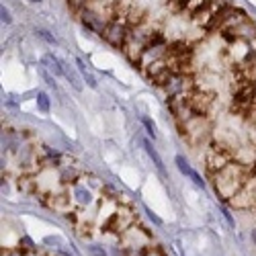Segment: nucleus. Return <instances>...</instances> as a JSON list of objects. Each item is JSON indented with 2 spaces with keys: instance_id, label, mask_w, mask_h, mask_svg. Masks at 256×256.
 <instances>
[{
  "instance_id": "obj_1",
  "label": "nucleus",
  "mask_w": 256,
  "mask_h": 256,
  "mask_svg": "<svg viewBox=\"0 0 256 256\" xmlns=\"http://www.w3.org/2000/svg\"><path fill=\"white\" fill-rule=\"evenodd\" d=\"M254 172H256V166H246V164H240V162L231 160L226 168L213 174L215 193L224 201H231V197L246 184V180L250 177H254Z\"/></svg>"
},
{
  "instance_id": "obj_2",
  "label": "nucleus",
  "mask_w": 256,
  "mask_h": 256,
  "mask_svg": "<svg viewBox=\"0 0 256 256\" xmlns=\"http://www.w3.org/2000/svg\"><path fill=\"white\" fill-rule=\"evenodd\" d=\"M231 160H234V150L226 148L224 144H213L211 148L207 150L205 164H207L209 174H211V177H213L215 172H219L222 168H226Z\"/></svg>"
},
{
  "instance_id": "obj_3",
  "label": "nucleus",
  "mask_w": 256,
  "mask_h": 256,
  "mask_svg": "<svg viewBox=\"0 0 256 256\" xmlns=\"http://www.w3.org/2000/svg\"><path fill=\"white\" fill-rule=\"evenodd\" d=\"M179 129L180 133L189 139V142L193 144H201L203 139L207 137V133L211 131V125H209L207 117L205 115H195V117H191L187 123H182L179 125Z\"/></svg>"
},
{
  "instance_id": "obj_4",
  "label": "nucleus",
  "mask_w": 256,
  "mask_h": 256,
  "mask_svg": "<svg viewBox=\"0 0 256 256\" xmlns=\"http://www.w3.org/2000/svg\"><path fill=\"white\" fill-rule=\"evenodd\" d=\"M133 222H135V213L131 211V207L121 205L111 213L104 228H107L109 231H115V234H125L129 228H133Z\"/></svg>"
},
{
  "instance_id": "obj_5",
  "label": "nucleus",
  "mask_w": 256,
  "mask_h": 256,
  "mask_svg": "<svg viewBox=\"0 0 256 256\" xmlns=\"http://www.w3.org/2000/svg\"><path fill=\"white\" fill-rule=\"evenodd\" d=\"M230 203L234 209H256V174L246 180V184L231 197Z\"/></svg>"
},
{
  "instance_id": "obj_6",
  "label": "nucleus",
  "mask_w": 256,
  "mask_h": 256,
  "mask_svg": "<svg viewBox=\"0 0 256 256\" xmlns=\"http://www.w3.org/2000/svg\"><path fill=\"white\" fill-rule=\"evenodd\" d=\"M127 33H129V27L125 25L123 21H111L107 27H104V31L101 33V37L107 41L109 45H113V48H123V43H125V39H127Z\"/></svg>"
},
{
  "instance_id": "obj_7",
  "label": "nucleus",
  "mask_w": 256,
  "mask_h": 256,
  "mask_svg": "<svg viewBox=\"0 0 256 256\" xmlns=\"http://www.w3.org/2000/svg\"><path fill=\"white\" fill-rule=\"evenodd\" d=\"M166 53H168V43L162 39V35L158 39H154L152 43L148 45V48L144 50V53H142V60H139V64L137 66H142L144 70L146 68H150L154 62H160V60H164L166 57Z\"/></svg>"
},
{
  "instance_id": "obj_8",
  "label": "nucleus",
  "mask_w": 256,
  "mask_h": 256,
  "mask_svg": "<svg viewBox=\"0 0 256 256\" xmlns=\"http://www.w3.org/2000/svg\"><path fill=\"white\" fill-rule=\"evenodd\" d=\"M187 102H189V107L197 115H207L209 107L213 104V95H211V92H205V90L195 88L193 92H189V95H187Z\"/></svg>"
},
{
  "instance_id": "obj_9",
  "label": "nucleus",
  "mask_w": 256,
  "mask_h": 256,
  "mask_svg": "<svg viewBox=\"0 0 256 256\" xmlns=\"http://www.w3.org/2000/svg\"><path fill=\"white\" fill-rule=\"evenodd\" d=\"M80 21H82V25L86 27V29H90V31H95V33H102L104 31V27L109 25L111 21H107L104 17H101V15H97V13H92V10H88V8H84V10H80Z\"/></svg>"
},
{
  "instance_id": "obj_10",
  "label": "nucleus",
  "mask_w": 256,
  "mask_h": 256,
  "mask_svg": "<svg viewBox=\"0 0 256 256\" xmlns=\"http://www.w3.org/2000/svg\"><path fill=\"white\" fill-rule=\"evenodd\" d=\"M45 205L55 209V211H62V213H70V197L66 193H51V195H45Z\"/></svg>"
},
{
  "instance_id": "obj_11",
  "label": "nucleus",
  "mask_w": 256,
  "mask_h": 256,
  "mask_svg": "<svg viewBox=\"0 0 256 256\" xmlns=\"http://www.w3.org/2000/svg\"><path fill=\"white\" fill-rule=\"evenodd\" d=\"M174 162H177V168H179V170L184 174V177H189V179H191V180L197 184V187H201V189L205 187V180L201 179V174L197 172V170H195V168H193V166H191L189 162L184 160L182 156H177V158H174Z\"/></svg>"
},
{
  "instance_id": "obj_12",
  "label": "nucleus",
  "mask_w": 256,
  "mask_h": 256,
  "mask_svg": "<svg viewBox=\"0 0 256 256\" xmlns=\"http://www.w3.org/2000/svg\"><path fill=\"white\" fill-rule=\"evenodd\" d=\"M144 148H146V154L152 158V162H154V166L158 168V172L162 174V177H166V170H164V162H162V158H160V154L154 150V146L148 142V139H144Z\"/></svg>"
},
{
  "instance_id": "obj_13",
  "label": "nucleus",
  "mask_w": 256,
  "mask_h": 256,
  "mask_svg": "<svg viewBox=\"0 0 256 256\" xmlns=\"http://www.w3.org/2000/svg\"><path fill=\"white\" fill-rule=\"evenodd\" d=\"M43 66L50 70L51 74H55V76H60V74H64V66H62V62L57 60L55 55H51V53H48L43 57Z\"/></svg>"
},
{
  "instance_id": "obj_14",
  "label": "nucleus",
  "mask_w": 256,
  "mask_h": 256,
  "mask_svg": "<svg viewBox=\"0 0 256 256\" xmlns=\"http://www.w3.org/2000/svg\"><path fill=\"white\" fill-rule=\"evenodd\" d=\"M74 199L80 205H90L92 203V193H90V189L82 187V184H76L74 187Z\"/></svg>"
},
{
  "instance_id": "obj_15",
  "label": "nucleus",
  "mask_w": 256,
  "mask_h": 256,
  "mask_svg": "<svg viewBox=\"0 0 256 256\" xmlns=\"http://www.w3.org/2000/svg\"><path fill=\"white\" fill-rule=\"evenodd\" d=\"M62 66H64V76L70 80V84H72L76 90H82V82H80V78H78V74H76V70H74L72 66L64 64V62H62Z\"/></svg>"
},
{
  "instance_id": "obj_16",
  "label": "nucleus",
  "mask_w": 256,
  "mask_h": 256,
  "mask_svg": "<svg viewBox=\"0 0 256 256\" xmlns=\"http://www.w3.org/2000/svg\"><path fill=\"white\" fill-rule=\"evenodd\" d=\"M209 4V0H182V10H187V13H197V10H201L203 6Z\"/></svg>"
},
{
  "instance_id": "obj_17",
  "label": "nucleus",
  "mask_w": 256,
  "mask_h": 256,
  "mask_svg": "<svg viewBox=\"0 0 256 256\" xmlns=\"http://www.w3.org/2000/svg\"><path fill=\"white\" fill-rule=\"evenodd\" d=\"M76 64H78V70L82 72V78L86 80V84H88L90 88H97V80H95V76H92L88 70L84 68V62H82V60H76Z\"/></svg>"
},
{
  "instance_id": "obj_18",
  "label": "nucleus",
  "mask_w": 256,
  "mask_h": 256,
  "mask_svg": "<svg viewBox=\"0 0 256 256\" xmlns=\"http://www.w3.org/2000/svg\"><path fill=\"white\" fill-rule=\"evenodd\" d=\"M76 179H78V172L74 168H62V174H60L62 182H76Z\"/></svg>"
},
{
  "instance_id": "obj_19",
  "label": "nucleus",
  "mask_w": 256,
  "mask_h": 256,
  "mask_svg": "<svg viewBox=\"0 0 256 256\" xmlns=\"http://www.w3.org/2000/svg\"><path fill=\"white\" fill-rule=\"evenodd\" d=\"M37 107L41 113H50V97L45 92H37Z\"/></svg>"
},
{
  "instance_id": "obj_20",
  "label": "nucleus",
  "mask_w": 256,
  "mask_h": 256,
  "mask_svg": "<svg viewBox=\"0 0 256 256\" xmlns=\"http://www.w3.org/2000/svg\"><path fill=\"white\" fill-rule=\"evenodd\" d=\"M142 123H144V127H146V131L150 133V137L156 139V125H154V121H150L148 117H142Z\"/></svg>"
},
{
  "instance_id": "obj_21",
  "label": "nucleus",
  "mask_w": 256,
  "mask_h": 256,
  "mask_svg": "<svg viewBox=\"0 0 256 256\" xmlns=\"http://www.w3.org/2000/svg\"><path fill=\"white\" fill-rule=\"evenodd\" d=\"M37 35H39V37H41L43 41H48L50 45H57V39L53 37V35H51L50 31H45V29H39V31H37Z\"/></svg>"
},
{
  "instance_id": "obj_22",
  "label": "nucleus",
  "mask_w": 256,
  "mask_h": 256,
  "mask_svg": "<svg viewBox=\"0 0 256 256\" xmlns=\"http://www.w3.org/2000/svg\"><path fill=\"white\" fill-rule=\"evenodd\" d=\"M0 19H2L4 25H10V23H13V15H10V10H8L4 4L0 6Z\"/></svg>"
},
{
  "instance_id": "obj_23",
  "label": "nucleus",
  "mask_w": 256,
  "mask_h": 256,
  "mask_svg": "<svg viewBox=\"0 0 256 256\" xmlns=\"http://www.w3.org/2000/svg\"><path fill=\"white\" fill-rule=\"evenodd\" d=\"M86 2H88V0H68V4L72 6V8L76 10V13H80V10H84Z\"/></svg>"
},
{
  "instance_id": "obj_24",
  "label": "nucleus",
  "mask_w": 256,
  "mask_h": 256,
  "mask_svg": "<svg viewBox=\"0 0 256 256\" xmlns=\"http://www.w3.org/2000/svg\"><path fill=\"white\" fill-rule=\"evenodd\" d=\"M88 252H90V256H107L104 248H102V246H97V244H92V246H88Z\"/></svg>"
},
{
  "instance_id": "obj_25",
  "label": "nucleus",
  "mask_w": 256,
  "mask_h": 256,
  "mask_svg": "<svg viewBox=\"0 0 256 256\" xmlns=\"http://www.w3.org/2000/svg\"><path fill=\"white\" fill-rule=\"evenodd\" d=\"M144 256H164V254H162V250H160V248H146Z\"/></svg>"
},
{
  "instance_id": "obj_26",
  "label": "nucleus",
  "mask_w": 256,
  "mask_h": 256,
  "mask_svg": "<svg viewBox=\"0 0 256 256\" xmlns=\"http://www.w3.org/2000/svg\"><path fill=\"white\" fill-rule=\"evenodd\" d=\"M43 242H45V244H55V246H60V244H62L60 238H51V236H50V238H45Z\"/></svg>"
},
{
  "instance_id": "obj_27",
  "label": "nucleus",
  "mask_w": 256,
  "mask_h": 256,
  "mask_svg": "<svg viewBox=\"0 0 256 256\" xmlns=\"http://www.w3.org/2000/svg\"><path fill=\"white\" fill-rule=\"evenodd\" d=\"M29 2H33V4H39V2H41V0H29Z\"/></svg>"
}]
</instances>
